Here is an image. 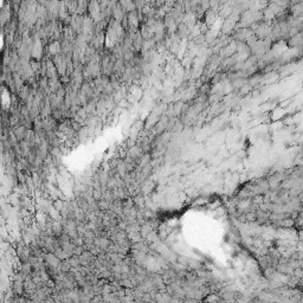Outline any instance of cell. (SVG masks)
I'll use <instances>...</instances> for the list:
<instances>
[{"label":"cell","instance_id":"7a4b0ae2","mask_svg":"<svg viewBox=\"0 0 303 303\" xmlns=\"http://www.w3.org/2000/svg\"><path fill=\"white\" fill-rule=\"evenodd\" d=\"M64 206H65V203L62 201V200H59V199H57L55 203H53V207H55L56 210H58V211H61Z\"/></svg>","mask_w":303,"mask_h":303},{"label":"cell","instance_id":"6da1fadb","mask_svg":"<svg viewBox=\"0 0 303 303\" xmlns=\"http://www.w3.org/2000/svg\"><path fill=\"white\" fill-rule=\"evenodd\" d=\"M134 203H135V205H136L139 208L142 207V205H143V197H142V194L136 195V197L134 198Z\"/></svg>","mask_w":303,"mask_h":303}]
</instances>
